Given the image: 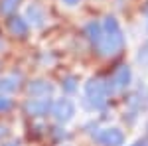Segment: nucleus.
Wrapping results in <instances>:
<instances>
[{"label":"nucleus","instance_id":"16","mask_svg":"<svg viewBox=\"0 0 148 146\" xmlns=\"http://www.w3.org/2000/svg\"><path fill=\"white\" fill-rule=\"evenodd\" d=\"M132 146H148V140H138V142H134Z\"/></svg>","mask_w":148,"mask_h":146},{"label":"nucleus","instance_id":"2","mask_svg":"<svg viewBox=\"0 0 148 146\" xmlns=\"http://www.w3.org/2000/svg\"><path fill=\"white\" fill-rule=\"evenodd\" d=\"M85 101L91 105L93 109H103L109 101V87L107 81L99 77H91L85 83Z\"/></svg>","mask_w":148,"mask_h":146},{"label":"nucleus","instance_id":"13","mask_svg":"<svg viewBox=\"0 0 148 146\" xmlns=\"http://www.w3.org/2000/svg\"><path fill=\"white\" fill-rule=\"evenodd\" d=\"M10 109H12V99H8L6 95H2V93H0V112L10 111Z\"/></svg>","mask_w":148,"mask_h":146},{"label":"nucleus","instance_id":"18","mask_svg":"<svg viewBox=\"0 0 148 146\" xmlns=\"http://www.w3.org/2000/svg\"><path fill=\"white\" fill-rule=\"evenodd\" d=\"M4 146H20L18 142H8V144H4Z\"/></svg>","mask_w":148,"mask_h":146},{"label":"nucleus","instance_id":"10","mask_svg":"<svg viewBox=\"0 0 148 146\" xmlns=\"http://www.w3.org/2000/svg\"><path fill=\"white\" fill-rule=\"evenodd\" d=\"M26 22L28 24L32 22V26L42 28L44 22H46V16H44L42 8H38V6H28V10H26Z\"/></svg>","mask_w":148,"mask_h":146},{"label":"nucleus","instance_id":"3","mask_svg":"<svg viewBox=\"0 0 148 146\" xmlns=\"http://www.w3.org/2000/svg\"><path fill=\"white\" fill-rule=\"evenodd\" d=\"M132 81V71L128 65H119V67L113 71L111 79L107 81V87H109V93H123V91L128 89Z\"/></svg>","mask_w":148,"mask_h":146},{"label":"nucleus","instance_id":"5","mask_svg":"<svg viewBox=\"0 0 148 146\" xmlns=\"http://www.w3.org/2000/svg\"><path fill=\"white\" fill-rule=\"evenodd\" d=\"M51 99L49 97H32V99H28L26 105H24V109H26V114H30V117H46L47 112H51Z\"/></svg>","mask_w":148,"mask_h":146},{"label":"nucleus","instance_id":"4","mask_svg":"<svg viewBox=\"0 0 148 146\" xmlns=\"http://www.w3.org/2000/svg\"><path fill=\"white\" fill-rule=\"evenodd\" d=\"M95 140L101 146H123L125 144V132L116 126H109V128H101L97 134H95Z\"/></svg>","mask_w":148,"mask_h":146},{"label":"nucleus","instance_id":"12","mask_svg":"<svg viewBox=\"0 0 148 146\" xmlns=\"http://www.w3.org/2000/svg\"><path fill=\"white\" fill-rule=\"evenodd\" d=\"M18 6H20V0H0V14L12 16Z\"/></svg>","mask_w":148,"mask_h":146},{"label":"nucleus","instance_id":"14","mask_svg":"<svg viewBox=\"0 0 148 146\" xmlns=\"http://www.w3.org/2000/svg\"><path fill=\"white\" fill-rule=\"evenodd\" d=\"M138 61H142V63H148V42L140 45V51H138Z\"/></svg>","mask_w":148,"mask_h":146},{"label":"nucleus","instance_id":"6","mask_svg":"<svg viewBox=\"0 0 148 146\" xmlns=\"http://www.w3.org/2000/svg\"><path fill=\"white\" fill-rule=\"evenodd\" d=\"M51 114L59 124H65L73 119L75 114V105L69 101V99H57L53 105H51Z\"/></svg>","mask_w":148,"mask_h":146},{"label":"nucleus","instance_id":"7","mask_svg":"<svg viewBox=\"0 0 148 146\" xmlns=\"http://www.w3.org/2000/svg\"><path fill=\"white\" fill-rule=\"evenodd\" d=\"M28 93H30V97H51L53 95V85L46 79H34L28 85Z\"/></svg>","mask_w":148,"mask_h":146},{"label":"nucleus","instance_id":"15","mask_svg":"<svg viewBox=\"0 0 148 146\" xmlns=\"http://www.w3.org/2000/svg\"><path fill=\"white\" fill-rule=\"evenodd\" d=\"M65 89H67V91H73V89H75V79H73V77H69L67 81H65Z\"/></svg>","mask_w":148,"mask_h":146},{"label":"nucleus","instance_id":"9","mask_svg":"<svg viewBox=\"0 0 148 146\" xmlns=\"http://www.w3.org/2000/svg\"><path fill=\"white\" fill-rule=\"evenodd\" d=\"M8 28H10V32L14 36L24 38V36L28 34V30H30V24L26 22V18H22V16H12L10 20H8Z\"/></svg>","mask_w":148,"mask_h":146},{"label":"nucleus","instance_id":"1","mask_svg":"<svg viewBox=\"0 0 148 146\" xmlns=\"http://www.w3.org/2000/svg\"><path fill=\"white\" fill-rule=\"evenodd\" d=\"M125 47V36L121 30V24L114 16H107L103 20V40L99 44V53L101 56H119Z\"/></svg>","mask_w":148,"mask_h":146},{"label":"nucleus","instance_id":"17","mask_svg":"<svg viewBox=\"0 0 148 146\" xmlns=\"http://www.w3.org/2000/svg\"><path fill=\"white\" fill-rule=\"evenodd\" d=\"M63 2H65V4H67V6H75V4H77V2H79V0H63Z\"/></svg>","mask_w":148,"mask_h":146},{"label":"nucleus","instance_id":"11","mask_svg":"<svg viewBox=\"0 0 148 146\" xmlns=\"http://www.w3.org/2000/svg\"><path fill=\"white\" fill-rule=\"evenodd\" d=\"M20 89V77L18 75H4L0 77V93H14Z\"/></svg>","mask_w":148,"mask_h":146},{"label":"nucleus","instance_id":"8","mask_svg":"<svg viewBox=\"0 0 148 146\" xmlns=\"http://www.w3.org/2000/svg\"><path fill=\"white\" fill-rule=\"evenodd\" d=\"M85 36H87V40L95 47H99V44H101V40H103V24L91 20V22L85 26Z\"/></svg>","mask_w":148,"mask_h":146}]
</instances>
